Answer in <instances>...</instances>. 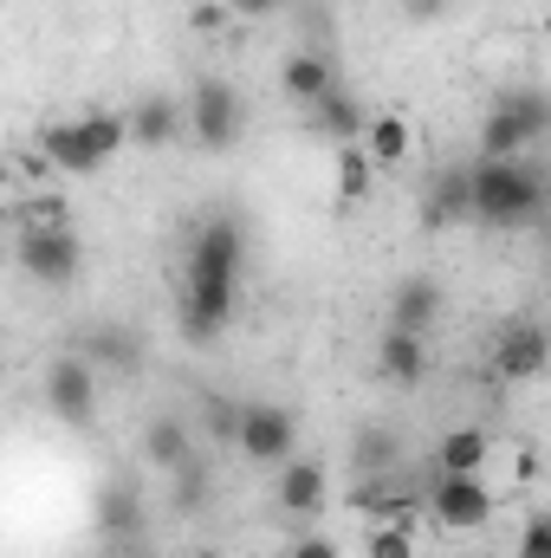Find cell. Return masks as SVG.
Segmentation results:
<instances>
[{
	"label": "cell",
	"mask_w": 551,
	"mask_h": 558,
	"mask_svg": "<svg viewBox=\"0 0 551 558\" xmlns=\"http://www.w3.org/2000/svg\"><path fill=\"white\" fill-rule=\"evenodd\" d=\"M241 279H247V228L234 215H208L188 234V254H182L175 325H182L188 344H221V331L241 312Z\"/></svg>",
	"instance_id": "cell-1"
},
{
	"label": "cell",
	"mask_w": 551,
	"mask_h": 558,
	"mask_svg": "<svg viewBox=\"0 0 551 558\" xmlns=\"http://www.w3.org/2000/svg\"><path fill=\"white\" fill-rule=\"evenodd\" d=\"M546 215V162L539 156H513V162H467V221L493 228V234H519Z\"/></svg>",
	"instance_id": "cell-2"
},
{
	"label": "cell",
	"mask_w": 551,
	"mask_h": 558,
	"mask_svg": "<svg viewBox=\"0 0 551 558\" xmlns=\"http://www.w3.org/2000/svg\"><path fill=\"white\" fill-rule=\"evenodd\" d=\"M39 156H46V169L52 175H98V169H111L131 137H124V111H85V118H59V124H46L39 143H33Z\"/></svg>",
	"instance_id": "cell-3"
},
{
	"label": "cell",
	"mask_w": 551,
	"mask_h": 558,
	"mask_svg": "<svg viewBox=\"0 0 551 558\" xmlns=\"http://www.w3.org/2000/svg\"><path fill=\"white\" fill-rule=\"evenodd\" d=\"M182 137L195 143V149H208V156H228L234 143L247 137V98H241V85L221 78V72H195V85L182 98Z\"/></svg>",
	"instance_id": "cell-4"
},
{
	"label": "cell",
	"mask_w": 551,
	"mask_h": 558,
	"mask_svg": "<svg viewBox=\"0 0 551 558\" xmlns=\"http://www.w3.org/2000/svg\"><path fill=\"white\" fill-rule=\"evenodd\" d=\"M13 260H20V274L33 279V286L65 292L72 279L85 274V241L72 234V221H33L13 241Z\"/></svg>",
	"instance_id": "cell-5"
},
{
	"label": "cell",
	"mask_w": 551,
	"mask_h": 558,
	"mask_svg": "<svg viewBox=\"0 0 551 558\" xmlns=\"http://www.w3.org/2000/svg\"><path fill=\"white\" fill-rule=\"evenodd\" d=\"M421 507H428V520H434L441 533H480V526H493V513H500L487 474H434V481L421 487Z\"/></svg>",
	"instance_id": "cell-6"
},
{
	"label": "cell",
	"mask_w": 551,
	"mask_h": 558,
	"mask_svg": "<svg viewBox=\"0 0 551 558\" xmlns=\"http://www.w3.org/2000/svg\"><path fill=\"white\" fill-rule=\"evenodd\" d=\"M39 397H46V410L65 422V428H91L98 422V403H105V377L78 351H59L46 364V377H39Z\"/></svg>",
	"instance_id": "cell-7"
},
{
	"label": "cell",
	"mask_w": 551,
	"mask_h": 558,
	"mask_svg": "<svg viewBox=\"0 0 551 558\" xmlns=\"http://www.w3.org/2000/svg\"><path fill=\"white\" fill-rule=\"evenodd\" d=\"M234 448H241V461H254V468H279V461L298 454V416H292L285 403L247 397L241 416H234Z\"/></svg>",
	"instance_id": "cell-8"
},
{
	"label": "cell",
	"mask_w": 551,
	"mask_h": 558,
	"mask_svg": "<svg viewBox=\"0 0 551 558\" xmlns=\"http://www.w3.org/2000/svg\"><path fill=\"white\" fill-rule=\"evenodd\" d=\"M143 520H149V507H143L137 481H124V474L98 481V494H91V526H98V539H105V546H118V553H124V546H137Z\"/></svg>",
	"instance_id": "cell-9"
},
{
	"label": "cell",
	"mask_w": 551,
	"mask_h": 558,
	"mask_svg": "<svg viewBox=\"0 0 551 558\" xmlns=\"http://www.w3.org/2000/svg\"><path fill=\"white\" fill-rule=\"evenodd\" d=\"M551 364V338L539 318H513V325H500V338H493V377L500 384H539Z\"/></svg>",
	"instance_id": "cell-10"
},
{
	"label": "cell",
	"mask_w": 551,
	"mask_h": 558,
	"mask_svg": "<svg viewBox=\"0 0 551 558\" xmlns=\"http://www.w3.org/2000/svg\"><path fill=\"white\" fill-rule=\"evenodd\" d=\"M325 500H331V468H325L318 454H292V461L273 468V507L285 520H305V513H318Z\"/></svg>",
	"instance_id": "cell-11"
},
{
	"label": "cell",
	"mask_w": 551,
	"mask_h": 558,
	"mask_svg": "<svg viewBox=\"0 0 551 558\" xmlns=\"http://www.w3.org/2000/svg\"><path fill=\"white\" fill-rule=\"evenodd\" d=\"M124 137H131V149H169V143H182V98L175 92H143L137 105L124 111Z\"/></svg>",
	"instance_id": "cell-12"
},
{
	"label": "cell",
	"mask_w": 551,
	"mask_h": 558,
	"mask_svg": "<svg viewBox=\"0 0 551 558\" xmlns=\"http://www.w3.org/2000/svg\"><path fill=\"white\" fill-rule=\"evenodd\" d=\"M364 124H370V105H364L357 92H344V85H331L325 98H311V105H305V131H311V137H325L331 149H338V143H357V137H364Z\"/></svg>",
	"instance_id": "cell-13"
},
{
	"label": "cell",
	"mask_w": 551,
	"mask_h": 558,
	"mask_svg": "<svg viewBox=\"0 0 551 558\" xmlns=\"http://www.w3.org/2000/svg\"><path fill=\"white\" fill-rule=\"evenodd\" d=\"M441 312H448L441 279H428V274L396 279V292H390V331H415V338H428V331L441 325Z\"/></svg>",
	"instance_id": "cell-14"
},
{
	"label": "cell",
	"mask_w": 551,
	"mask_h": 558,
	"mask_svg": "<svg viewBox=\"0 0 551 558\" xmlns=\"http://www.w3.org/2000/svg\"><path fill=\"white\" fill-rule=\"evenodd\" d=\"M467 228V162H441L421 189V234Z\"/></svg>",
	"instance_id": "cell-15"
},
{
	"label": "cell",
	"mask_w": 551,
	"mask_h": 558,
	"mask_svg": "<svg viewBox=\"0 0 551 558\" xmlns=\"http://www.w3.org/2000/svg\"><path fill=\"white\" fill-rule=\"evenodd\" d=\"M338 85V65H331V52H318V46H292L285 59H279V92L305 111L311 98H325Z\"/></svg>",
	"instance_id": "cell-16"
},
{
	"label": "cell",
	"mask_w": 551,
	"mask_h": 558,
	"mask_svg": "<svg viewBox=\"0 0 551 558\" xmlns=\"http://www.w3.org/2000/svg\"><path fill=\"white\" fill-rule=\"evenodd\" d=\"M364 156H370V169L377 175H396L403 162L415 156V124L409 118H396V111H370V124H364Z\"/></svg>",
	"instance_id": "cell-17"
},
{
	"label": "cell",
	"mask_w": 551,
	"mask_h": 558,
	"mask_svg": "<svg viewBox=\"0 0 551 558\" xmlns=\"http://www.w3.org/2000/svg\"><path fill=\"white\" fill-rule=\"evenodd\" d=\"M201 441H195V428H188V416H149L143 422V441H137V454L156 468V474H175L188 454H195Z\"/></svg>",
	"instance_id": "cell-18"
},
{
	"label": "cell",
	"mask_w": 551,
	"mask_h": 558,
	"mask_svg": "<svg viewBox=\"0 0 551 558\" xmlns=\"http://www.w3.org/2000/svg\"><path fill=\"white\" fill-rule=\"evenodd\" d=\"M377 371H383V384H396V390H421V377H428V338L383 325V338H377Z\"/></svg>",
	"instance_id": "cell-19"
},
{
	"label": "cell",
	"mask_w": 551,
	"mask_h": 558,
	"mask_svg": "<svg viewBox=\"0 0 551 558\" xmlns=\"http://www.w3.org/2000/svg\"><path fill=\"white\" fill-rule=\"evenodd\" d=\"M487 461H493V435L480 422H461L434 441V474H487Z\"/></svg>",
	"instance_id": "cell-20"
},
{
	"label": "cell",
	"mask_w": 551,
	"mask_h": 558,
	"mask_svg": "<svg viewBox=\"0 0 551 558\" xmlns=\"http://www.w3.org/2000/svg\"><path fill=\"white\" fill-rule=\"evenodd\" d=\"M487 111H500L506 124H519V137L532 143H546V131H551V98L539 92V85H500V98L487 105Z\"/></svg>",
	"instance_id": "cell-21"
},
{
	"label": "cell",
	"mask_w": 551,
	"mask_h": 558,
	"mask_svg": "<svg viewBox=\"0 0 551 558\" xmlns=\"http://www.w3.org/2000/svg\"><path fill=\"white\" fill-rule=\"evenodd\" d=\"M78 357H85L98 377H131V371L143 364V344L124 331V325H98V331L78 344Z\"/></svg>",
	"instance_id": "cell-22"
},
{
	"label": "cell",
	"mask_w": 551,
	"mask_h": 558,
	"mask_svg": "<svg viewBox=\"0 0 551 558\" xmlns=\"http://www.w3.org/2000/svg\"><path fill=\"white\" fill-rule=\"evenodd\" d=\"M377 169H370V156H364V143H338L331 149V189H338V202L344 208H357V202H370L377 195Z\"/></svg>",
	"instance_id": "cell-23"
},
{
	"label": "cell",
	"mask_w": 551,
	"mask_h": 558,
	"mask_svg": "<svg viewBox=\"0 0 551 558\" xmlns=\"http://www.w3.org/2000/svg\"><path fill=\"white\" fill-rule=\"evenodd\" d=\"M351 461H357L364 481H370V474H396V461H403V435H390V428H364V435L351 441Z\"/></svg>",
	"instance_id": "cell-24"
},
{
	"label": "cell",
	"mask_w": 551,
	"mask_h": 558,
	"mask_svg": "<svg viewBox=\"0 0 551 558\" xmlns=\"http://www.w3.org/2000/svg\"><path fill=\"white\" fill-rule=\"evenodd\" d=\"M234 416H241V397H215V390H208L188 428H195V435H208L215 448H234Z\"/></svg>",
	"instance_id": "cell-25"
},
{
	"label": "cell",
	"mask_w": 551,
	"mask_h": 558,
	"mask_svg": "<svg viewBox=\"0 0 551 558\" xmlns=\"http://www.w3.org/2000/svg\"><path fill=\"white\" fill-rule=\"evenodd\" d=\"M480 156H487V162H513V156H539V149L519 137V124H506L500 111H487V118H480Z\"/></svg>",
	"instance_id": "cell-26"
},
{
	"label": "cell",
	"mask_w": 551,
	"mask_h": 558,
	"mask_svg": "<svg viewBox=\"0 0 551 558\" xmlns=\"http://www.w3.org/2000/svg\"><path fill=\"white\" fill-rule=\"evenodd\" d=\"M364 558H415V526L409 520H377L364 533Z\"/></svg>",
	"instance_id": "cell-27"
},
{
	"label": "cell",
	"mask_w": 551,
	"mask_h": 558,
	"mask_svg": "<svg viewBox=\"0 0 551 558\" xmlns=\"http://www.w3.org/2000/svg\"><path fill=\"white\" fill-rule=\"evenodd\" d=\"M169 481H175V507H182V513H201V500H208V461H201V448H195Z\"/></svg>",
	"instance_id": "cell-28"
},
{
	"label": "cell",
	"mask_w": 551,
	"mask_h": 558,
	"mask_svg": "<svg viewBox=\"0 0 551 558\" xmlns=\"http://www.w3.org/2000/svg\"><path fill=\"white\" fill-rule=\"evenodd\" d=\"M228 26H234V13H228L221 0H195V7H188V33H201V39H221Z\"/></svg>",
	"instance_id": "cell-29"
},
{
	"label": "cell",
	"mask_w": 551,
	"mask_h": 558,
	"mask_svg": "<svg viewBox=\"0 0 551 558\" xmlns=\"http://www.w3.org/2000/svg\"><path fill=\"white\" fill-rule=\"evenodd\" d=\"M519 558H551V520L546 513H532V520L519 526Z\"/></svg>",
	"instance_id": "cell-30"
},
{
	"label": "cell",
	"mask_w": 551,
	"mask_h": 558,
	"mask_svg": "<svg viewBox=\"0 0 551 558\" xmlns=\"http://www.w3.org/2000/svg\"><path fill=\"white\" fill-rule=\"evenodd\" d=\"M285 558H344V546L331 539V533H305V539H292Z\"/></svg>",
	"instance_id": "cell-31"
},
{
	"label": "cell",
	"mask_w": 551,
	"mask_h": 558,
	"mask_svg": "<svg viewBox=\"0 0 551 558\" xmlns=\"http://www.w3.org/2000/svg\"><path fill=\"white\" fill-rule=\"evenodd\" d=\"M396 7H403V20H409V26H434V20H448V7H454V0H396Z\"/></svg>",
	"instance_id": "cell-32"
},
{
	"label": "cell",
	"mask_w": 551,
	"mask_h": 558,
	"mask_svg": "<svg viewBox=\"0 0 551 558\" xmlns=\"http://www.w3.org/2000/svg\"><path fill=\"white\" fill-rule=\"evenodd\" d=\"M234 20H273V13H285V0H221Z\"/></svg>",
	"instance_id": "cell-33"
},
{
	"label": "cell",
	"mask_w": 551,
	"mask_h": 558,
	"mask_svg": "<svg viewBox=\"0 0 551 558\" xmlns=\"http://www.w3.org/2000/svg\"><path fill=\"white\" fill-rule=\"evenodd\" d=\"M124 558H162L156 546H124Z\"/></svg>",
	"instance_id": "cell-34"
},
{
	"label": "cell",
	"mask_w": 551,
	"mask_h": 558,
	"mask_svg": "<svg viewBox=\"0 0 551 558\" xmlns=\"http://www.w3.org/2000/svg\"><path fill=\"white\" fill-rule=\"evenodd\" d=\"M188 558H228V553H221V546H195Z\"/></svg>",
	"instance_id": "cell-35"
},
{
	"label": "cell",
	"mask_w": 551,
	"mask_h": 558,
	"mask_svg": "<svg viewBox=\"0 0 551 558\" xmlns=\"http://www.w3.org/2000/svg\"><path fill=\"white\" fill-rule=\"evenodd\" d=\"M91 558H124V553H118V546H105V553H91Z\"/></svg>",
	"instance_id": "cell-36"
},
{
	"label": "cell",
	"mask_w": 551,
	"mask_h": 558,
	"mask_svg": "<svg viewBox=\"0 0 551 558\" xmlns=\"http://www.w3.org/2000/svg\"><path fill=\"white\" fill-rule=\"evenodd\" d=\"M448 558H480V553H448Z\"/></svg>",
	"instance_id": "cell-37"
},
{
	"label": "cell",
	"mask_w": 551,
	"mask_h": 558,
	"mask_svg": "<svg viewBox=\"0 0 551 558\" xmlns=\"http://www.w3.org/2000/svg\"><path fill=\"white\" fill-rule=\"evenodd\" d=\"M0 384H7V357H0Z\"/></svg>",
	"instance_id": "cell-38"
}]
</instances>
